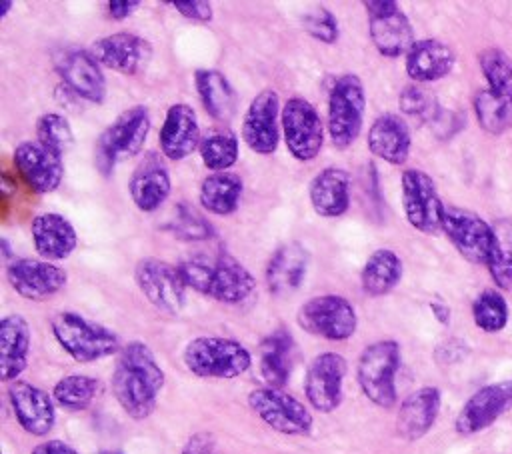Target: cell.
I'll use <instances>...</instances> for the list:
<instances>
[{"mask_svg":"<svg viewBox=\"0 0 512 454\" xmlns=\"http://www.w3.org/2000/svg\"><path fill=\"white\" fill-rule=\"evenodd\" d=\"M164 382V370L146 342L132 340L122 346L110 386L116 402L132 420H144L154 412Z\"/></svg>","mask_w":512,"mask_h":454,"instance_id":"6da1fadb","label":"cell"},{"mask_svg":"<svg viewBox=\"0 0 512 454\" xmlns=\"http://www.w3.org/2000/svg\"><path fill=\"white\" fill-rule=\"evenodd\" d=\"M188 288L222 304H240L256 290V278L234 256H194L178 264Z\"/></svg>","mask_w":512,"mask_h":454,"instance_id":"7a4b0ae2","label":"cell"},{"mask_svg":"<svg viewBox=\"0 0 512 454\" xmlns=\"http://www.w3.org/2000/svg\"><path fill=\"white\" fill-rule=\"evenodd\" d=\"M50 328L60 348L80 364L96 362L122 350L116 332L72 310L56 312Z\"/></svg>","mask_w":512,"mask_h":454,"instance_id":"3957f363","label":"cell"},{"mask_svg":"<svg viewBox=\"0 0 512 454\" xmlns=\"http://www.w3.org/2000/svg\"><path fill=\"white\" fill-rule=\"evenodd\" d=\"M182 360L194 376L214 380H232L252 366L250 350L242 342L224 336L192 338L184 346Z\"/></svg>","mask_w":512,"mask_h":454,"instance_id":"277c9868","label":"cell"},{"mask_svg":"<svg viewBox=\"0 0 512 454\" xmlns=\"http://www.w3.org/2000/svg\"><path fill=\"white\" fill-rule=\"evenodd\" d=\"M150 132V112L142 104L122 110L98 136L94 162L102 174H110L120 160L140 154Z\"/></svg>","mask_w":512,"mask_h":454,"instance_id":"5b68a950","label":"cell"},{"mask_svg":"<svg viewBox=\"0 0 512 454\" xmlns=\"http://www.w3.org/2000/svg\"><path fill=\"white\" fill-rule=\"evenodd\" d=\"M402 352L396 340H376L368 344L356 362V380L362 394L378 408H392L398 400L396 374Z\"/></svg>","mask_w":512,"mask_h":454,"instance_id":"8992f818","label":"cell"},{"mask_svg":"<svg viewBox=\"0 0 512 454\" xmlns=\"http://www.w3.org/2000/svg\"><path fill=\"white\" fill-rule=\"evenodd\" d=\"M366 112V90L358 74H340L328 92L326 130L338 150H346L362 132Z\"/></svg>","mask_w":512,"mask_h":454,"instance_id":"52a82bcc","label":"cell"},{"mask_svg":"<svg viewBox=\"0 0 512 454\" xmlns=\"http://www.w3.org/2000/svg\"><path fill=\"white\" fill-rule=\"evenodd\" d=\"M296 322L312 336L342 342L354 336L358 328V314L348 298L340 294H320L300 304Z\"/></svg>","mask_w":512,"mask_h":454,"instance_id":"ba28073f","label":"cell"},{"mask_svg":"<svg viewBox=\"0 0 512 454\" xmlns=\"http://www.w3.org/2000/svg\"><path fill=\"white\" fill-rule=\"evenodd\" d=\"M400 192L408 224L428 236L440 234L446 206L432 176L420 168H406L400 176Z\"/></svg>","mask_w":512,"mask_h":454,"instance_id":"9c48e42d","label":"cell"},{"mask_svg":"<svg viewBox=\"0 0 512 454\" xmlns=\"http://www.w3.org/2000/svg\"><path fill=\"white\" fill-rule=\"evenodd\" d=\"M248 406L266 426L286 436H306L314 424L308 406L284 388H254L248 394Z\"/></svg>","mask_w":512,"mask_h":454,"instance_id":"30bf717a","label":"cell"},{"mask_svg":"<svg viewBox=\"0 0 512 454\" xmlns=\"http://www.w3.org/2000/svg\"><path fill=\"white\" fill-rule=\"evenodd\" d=\"M280 124L284 144L292 158L310 162L320 154L324 146V122L312 102L302 96L288 98L282 106Z\"/></svg>","mask_w":512,"mask_h":454,"instance_id":"8fae6325","label":"cell"},{"mask_svg":"<svg viewBox=\"0 0 512 454\" xmlns=\"http://www.w3.org/2000/svg\"><path fill=\"white\" fill-rule=\"evenodd\" d=\"M134 282L142 296L160 312L176 316L186 304V284L178 266L160 258H140L134 266Z\"/></svg>","mask_w":512,"mask_h":454,"instance_id":"7c38bea8","label":"cell"},{"mask_svg":"<svg viewBox=\"0 0 512 454\" xmlns=\"http://www.w3.org/2000/svg\"><path fill=\"white\" fill-rule=\"evenodd\" d=\"M364 8L368 14V36L378 54L384 58L406 56L416 38L400 4L394 0H368Z\"/></svg>","mask_w":512,"mask_h":454,"instance_id":"4fadbf2b","label":"cell"},{"mask_svg":"<svg viewBox=\"0 0 512 454\" xmlns=\"http://www.w3.org/2000/svg\"><path fill=\"white\" fill-rule=\"evenodd\" d=\"M348 362L338 352H320L308 364L304 376V394L308 404L322 412H334L344 398V378Z\"/></svg>","mask_w":512,"mask_h":454,"instance_id":"5bb4252c","label":"cell"},{"mask_svg":"<svg viewBox=\"0 0 512 454\" xmlns=\"http://www.w3.org/2000/svg\"><path fill=\"white\" fill-rule=\"evenodd\" d=\"M280 96L272 88L260 90L248 104L242 118V138L246 146L260 154L270 156L280 142Z\"/></svg>","mask_w":512,"mask_h":454,"instance_id":"9a60e30c","label":"cell"},{"mask_svg":"<svg viewBox=\"0 0 512 454\" xmlns=\"http://www.w3.org/2000/svg\"><path fill=\"white\" fill-rule=\"evenodd\" d=\"M6 280L20 298L42 302L66 286L68 274L62 266L42 258H14L6 264Z\"/></svg>","mask_w":512,"mask_h":454,"instance_id":"2e32d148","label":"cell"},{"mask_svg":"<svg viewBox=\"0 0 512 454\" xmlns=\"http://www.w3.org/2000/svg\"><path fill=\"white\" fill-rule=\"evenodd\" d=\"M442 232L466 262L486 266L492 242V224H488L480 214L466 208L446 206Z\"/></svg>","mask_w":512,"mask_h":454,"instance_id":"e0dca14e","label":"cell"},{"mask_svg":"<svg viewBox=\"0 0 512 454\" xmlns=\"http://www.w3.org/2000/svg\"><path fill=\"white\" fill-rule=\"evenodd\" d=\"M90 54L100 66L120 72L124 76H136L146 70L152 60V44L134 32H112L92 42Z\"/></svg>","mask_w":512,"mask_h":454,"instance_id":"ac0fdd59","label":"cell"},{"mask_svg":"<svg viewBox=\"0 0 512 454\" xmlns=\"http://www.w3.org/2000/svg\"><path fill=\"white\" fill-rule=\"evenodd\" d=\"M512 406V378L478 388L460 408L454 430L460 436H472L492 426Z\"/></svg>","mask_w":512,"mask_h":454,"instance_id":"d6986e66","label":"cell"},{"mask_svg":"<svg viewBox=\"0 0 512 454\" xmlns=\"http://www.w3.org/2000/svg\"><path fill=\"white\" fill-rule=\"evenodd\" d=\"M14 164L22 180L36 194L54 192L64 180L62 154L46 148L38 140H24L14 148Z\"/></svg>","mask_w":512,"mask_h":454,"instance_id":"ffe728a7","label":"cell"},{"mask_svg":"<svg viewBox=\"0 0 512 454\" xmlns=\"http://www.w3.org/2000/svg\"><path fill=\"white\" fill-rule=\"evenodd\" d=\"M8 400L20 428L30 436H48L56 422V402L46 390L16 380L8 386Z\"/></svg>","mask_w":512,"mask_h":454,"instance_id":"44dd1931","label":"cell"},{"mask_svg":"<svg viewBox=\"0 0 512 454\" xmlns=\"http://www.w3.org/2000/svg\"><path fill=\"white\" fill-rule=\"evenodd\" d=\"M58 74L62 84L70 88L78 98L102 104L106 98V76L102 72L100 62L90 54V50L72 48L66 50L56 60Z\"/></svg>","mask_w":512,"mask_h":454,"instance_id":"7402d4cb","label":"cell"},{"mask_svg":"<svg viewBox=\"0 0 512 454\" xmlns=\"http://www.w3.org/2000/svg\"><path fill=\"white\" fill-rule=\"evenodd\" d=\"M200 140L202 132L194 108L186 102H176L168 106L158 136L160 152L168 160L178 162L188 158L194 150H198Z\"/></svg>","mask_w":512,"mask_h":454,"instance_id":"603a6c76","label":"cell"},{"mask_svg":"<svg viewBox=\"0 0 512 454\" xmlns=\"http://www.w3.org/2000/svg\"><path fill=\"white\" fill-rule=\"evenodd\" d=\"M170 190L172 182L164 160L158 154L148 152L128 180V192L134 206L140 212H156L170 196Z\"/></svg>","mask_w":512,"mask_h":454,"instance_id":"cb8c5ba5","label":"cell"},{"mask_svg":"<svg viewBox=\"0 0 512 454\" xmlns=\"http://www.w3.org/2000/svg\"><path fill=\"white\" fill-rule=\"evenodd\" d=\"M442 406V394L436 386H422L410 392L398 408L396 414V432L406 442H416L426 436Z\"/></svg>","mask_w":512,"mask_h":454,"instance_id":"d4e9b609","label":"cell"},{"mask_svg":"<svg viewBox=\"0 0 512 454\" xmlns=\"http://www.w3.org/2000/svg\"><path fill=\"white\" fill-rule=\"evenodd\" d=\"M456 66V52L440 38H422L404 56V68L414 84L446 78Z\"/></svg>","mask_w":512,"mask_h":454,"instance_id":"484cf974","label":"cell"},{"mask_svg":"<svg viewBox=\"0 0 512 454\" xmlns=\"http://www.w3.org/2000/svg\"><path fill=\"white\" fill-rule=\"evenodd\" d=\"M30 234L34 250L48 262L68 258L78 244V234L72 222L58 212L36 214L30 222Z\"/></svg>","mask_w":512,"mask_h":454,"instance_id":"4316f807","label":"cell"},{"mask_svg":"<svg viewBox=\"0 0 512 454\" xmlns=\"http://www.w3.org/2000/svg\"><path fill=\"white\" fill-rule=\"evenodd\" d=\"M350 172L340 166L322 168L308 184L312 210L320 218H340L350 208Z\"/></svg>","mask_w":512,"mask_h":454,"instance_id":"83f0119b","label":"cell"},{"mask_svg":"<svg viewBox=\"0 0 512 454\" xmlns=\"http://www.w3.org/2000/svg\"><path fill=\"white\" fill-rule=\"evenodd\" d=\"M366 144L370 154L376 158L394 166H402L408 160L412 148L410 126L402 116L394 112L380 114L368 128Z\"/></svg>","mask_w":512,"mask_h":454,"instance_id":"f1b7e54d","label":"cell"},{"mask_svg":"<svg viewBox=\"0 0 512 454\" xmlns=\"http://www.w3.org/2000/svg\"><path fill=\"white\" fill-rule=\"evenodd\" d=\"M30 324L22 314H6L0 320V378L16 382L28 366L30 356Z\"/></svg>","mask_w":512,"mask_h":454,"instance_id":"f546056e","label":"cell"},{"mask_svg":"<svg viewBox=\"0 0 512 454\" xmlns=\"http://www.w3.org/2000/svg\"><path fill=\"white\" fill-rule=\"evenodd\" d=\"M310 252L300 242H284L274 250L266 264V284L276 296L294 292L306 276Z\"/></svg>","mask_w":512,"mask_h":454,"instance_id":"4dcf8cb0","label":"cell"},{"mask_svg":"<svg viewBox=\"0 0 512 454\" xmlns=\"http://www.w3.org/2000/svg\"><path fill=\"white\" fill-rule=\"evenodd\" d=\"M194 86L204 110L218 122H228L236 110V94L228 78L214 68H198Z\"/></svg>","mask_w":512,"mask_h":454,"instance_id":"1f68e13d","label":"cell"},{"mask_svg":"<svg viewBox=\"0 0 512 454\" xmlns=\"http://www.w3.org/2000/svg\"><path fill=\"white\" fill-rule=\"evenodd\" d=\"M402 260L390 248H376L364 262L360 270V286L362 292L378 298L392 292L402 280Z\"/></svg>","mask_w":512,"mask_h":454,"instance_id":"d6a6232c","label":"cell"},{"mask_svg":"<svg viewBox=\"0 0 512 454\" xmlns=\"http://www.w3.org/2000/svg\"><path fill=\"white\" fill-rule=\"evenodd\" d=\"M242 178L234 172H210L198 188L200 206L216 216L236 212L242 196Z\"/></svg>","mask_w":512,"mask_h":454,"instance_id":"836d02e7","label":"cell"},{"mask_svg":"<svg viewBox=\"0 0 512 454\" xmlns=\"http://www.w3.org/2000/svg\"><path fill=\"white\" fill-rule=\"evenodd\" d=\"M292 336L286 330L268 334L260 344V374L266 386L284 388L290 376L292 362Z\"/></svg>","mask_w":512,"mask_h":454,"instance_id":"e575fe53","label":"cell"},{"mask_svg":"<svg viewBox=\"0 0 512 454\" xmlns=\"http://www.w3.org/2000/svg\"><path fill=\"white\" fill-rule=\"evenodd\" d=\"M486 268L498 290H512V220L496 218L492 222V242Z\"/></svg>","mask_w":512,"mask_h":454,"instance_id":"d590c367","label":"cell"},{"mask_svg":"<svg viewBox=\"0 0 512 454\" xmlns=\"http://www.w3.org/2000/svg\"><path fill=\"white\" fill-rule=\"evenodd\" d=\"M240 144L232 130L228 128H214L202 134L198 154L202 164L212 172H228L238 160Z\"/></svg>","mask_w":512,"mask_h":454,"instance_id":"8d00e7d4","label":"cell"},{"mask_svg":"<svg viewBox=\"0 0 512 454\" xmlns=\"http://www.w3.org/2000/svg\"><path fill=\"white\" fill-rule=\"evenodd\" d=\"M100 380L86 376V374H68L62 376L54 388H52V398L58 406L70 412H80L86 410L94 398L100 394Z\"/></svg>","mask_w":512,"mask_h":454,"instance_id":"74e56055","label":"cell"},{"mask_svg":"<svg viewBox=\"0 0 512 454\" xmlns=\"http://www.w3.org/2000/svg\"><path fill=\"white\" fill-rule=\"evenodd\" d=\"M472 106L484 132L500 136L512 126V102L500 98L490 88H480L472 98Z\"/></svg>","mask_w":512,"mask_h":454,"instance_id":"f35d334b","label":"cell"},{"mask_svg":"<svg viewBox=\"0 0 512 454\" xmlns=\"http://www.w3.org/2000/svg\"><path fill=\"white\" fill-rule=\"evenodd\" d=\"M508 316V302L498 288L482 290L472 302V320L482 332L496 334L504 330L508 324Z\"/></svg>","mask_w":512,"mask_h":454,"instance_id":"ab89813d","label":"cell"},{"mask_svg":"<svg viewBox=\"0 0 512 454\" xmlns=\"http://www.w3.org/2000/svg\"><path fill=\"white\" fill-rule=\"evenodd\" d=\"M480 70L488 82V88L500 98L512 102V62L500 48H486L478 54Z\"/></svg>","mask_w":512,"mask_h":454,"instance_id":"60d3db41","label":"cell"},{"mask_svg":"<svg viewBox=\"0 0 512 454\" xmlns=\"http://www.w3.org/2000/svg\"><path fill=\"white\" fill-rule=\"evenodd\" d=\"M36 140L46 148L64 156L74 144V132L66 116L58 112H44L36 120Z\"/></svg>","mask_w":512,"mask_h":454,"instance_id":"b9f144b4","label":"cell"},{"mask_svg":"<svg viewBox=\"0 0 512 454\" xmlns=\"http://www.w3.org/2000/svg\"><path fill=\"white\" fill-rule=\"evenodd\" d=\"M170 232L180 238V240H188V242H198V240H208L214 236V228L212 224L194 208H190L188 204H178L176 208V216L170 222Z\"/></svg>","mask_w":512,"mask_h":454,"instance_id":"7bdbcfd3","label":"cell"},{"mask_svg":"<svg viewBox=\"0 0 512 454\" xmlns=\"http://www.w3.org/2000/svg\"><path fill=\"white\" fill-rule=\"evenodd\" d=\"M398 106L406 116L430 120L434 118L436 102L432 94H428L420 84H408L398 94Z\"/></svg>","mask_w":512,"mask_h":454,"instance_id":"ee69618b","label":"cell"},{"mask_svg":"<svg viewBox=\"0 0 512 454\" xmlns=\"http://www.w3.org/2000/svg\"><path fill=\"white\" fill-rule=\"evenodd\" d=\"M304 30L318 42H324V44H336L338 36H340V28H338V20L336 16L320 6V8H314L312 12H308L304 16Z\"/></svg>","mask_w":512,"mask_h":454,"instance_id":"f6af8a7d","label":"cell"},{"mask_svg":"<svg viewBox=\"0 0 512 454\" xmlns=\"http://www.w3.org/2000/svg\"><path fill=\"white\" fill-rule=\"evenodd\" d=\"M170 6L178 14H182L188 20H194V22H210L214 16L212 4L206 0H186V2L178 0V2H170Z\"/></svg>","mask_w":512,"mask_h":454,"instance_id":"bcb514c9","label":"cell"},{"mask_svg":"<svg viewBox=\"0 0 512 454\" xmlns=\"http://www.w3.org/2000/svg\"><path fill=\"white\" fill-rule=\"evenodd\" d=\"M180 454H222V450L212 432H196L184 442Z\"/></svg>","mask_w":512,"mask_h":454,"instance_id":"7dc6e473","label":"cell"},{"mask_svg":"<svg viewBox=\"0 0 512 454\" xmlns=\"http://www.w3.org/2000/svg\"><path fill=\"white\" fill-rule=\"evenodd\" d=\"M30 454H78V452L68 442L52 438V440H44V442L36 444Z\"/></svg>","mask_w":512,"mask_h":454,"instance_id":"c3c4849f","label":"cell"},{"mask_svg":"<svg viewBox=\"0 0 512 454\" xmlns=\"http://www.w3.org/2000/svg\"><path fill=\"white\" fill-rule=\"evenodd\" d=\"M140 8L138 0H110L108 2V14L114 20H124L130 14H134Z\"/></svg>","mask_w":512,"mask_h":454,"instance_id":"681fc988","label":"cell"},{"mask_svg":"<svg viewBox=\"0 0 512 454\" xmlns=\"http://www.w3.org/2000/svg\"><path fill=\"white\" fill-rule=\"evenodd\" d=\"M430 310H432V316L440 322V324H448L450 322V306L444 304L442 300H432L430 302Z\"/></svg>","mask_w":512,"mask_h":454,"instance_id":"f907efd6","label":"cell"},{"mask_svg":"<svg viewBox=\"0 0 512 454\" xmlns=\"http://www.w3.org/2000/svg\"><path fill=\"white\" fill-rule=\"evenodd\" d=\"M14 6V2H4V6H2V12H0V18H4L8 12H10V8Z\"/></svg>","mask_w":512,"mask_h":454,"instance_id":"816d5d0a","label":"cell"},{"mask_svg":"<svg viewBox=\"0 0 512 454\" xmlns=\"http://www.w3.org/2000/svg\"><path fill=\"white\" fill-rule=\"evenodd\" d=\"M98 454H124V452H120V450H102Z\"/></svg>","mask_w":512,"mask_h":454,"instance_id":"f5cc1de1","label":"cell"}]
</instances>
